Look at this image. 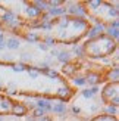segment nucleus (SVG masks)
<instances>
[{"mask_svg": "<svg viewBox=\"0 0 119 121\" xmlns=\"http://www.w3.org/2000/svg\"><path fill=\"white\" fill-rule=\"evenodd\" d=\"M91 27V22L82 15L62 13L50 21L49 37L53 44L75 46L88 37Z\"/></svg>", "mask_w": 119, "mask_h": 121, "instance_id": "obj_1", "label": "nucleus"}, {"mask_svg": "<svg viewBox=\"0 0 119 121\" xmlns=\"http://www.w3.org/2000/svg\"><path fill=\"white\" fill-rule=\"evenodd\" d=\"M78 4L81 6L82 13L96 21L100 27H118V8L112 6V3L103 0H90V2H81Z\"/></svg>", "mask_w": 119, "mask_h": 121, "instance_id": "obj_2", "label": "nucleus"}, {"mask_svg": "<svg viewBox=\"0 0 119 121\" xmlns=\"http://www.w3.org/2000/svg\"><path fill=\"white\" fill-rule=\"evenodd\" d=\"M118 50V40L107 33H102L96 37L87 39L81 46V52L87 59H104L112 56Z\"/></svg>", "mask_w": 119, "mask_h": 121, "instance_id": "obj_3", "label": "nucleus"}, {"mask_svg": "<svg viewBox=\"0 0 119 121\" xmlns=\"http://www.w3.org/2000/svg\"><path fill=\"white\" fill-rule=\"evenodd\" d=\"M15 4L18 8L12 13L19 19L21 24L35 25V24L43 22V18H44L43 8H40L35 2H19V3H15Z\"/></svg>", "mask_w": 119, "mask_h": 121, "instance_id": "obj_4", "label": "nucleus"}, {"mask_svg": "<svg viewBox=\"0 0 119 121\" xmlns=\"http://www.w3.org/2000/svg\"><path fill=\"white\" fill-rule=\"evenodd\" d=\"M28 112L27 105L12 99L10 96L0 93V117L3 115H25Z\"/></svg>", "mask_w": 119, "mask_h": 121, "instance_id": "obj_5", "label": "nucleus"}, {"mask_svg": "<svg viewBox=\"0 0 119 121\" xmlns=\"http://www.w3.org/2000/svg\"><path fill=\"white\" fill-rule=\"evenodd\" d=\"M102 102L107 106H115L118 108L119 105V81H109L103 87L100 93Z\"/></svg>", "mask_w": 119, "mask_h": 121, "instance_id": "obj_6", "label": "nucleus"}, {"mask_svg": "<svg viewBox=\"0 0 119 121\" xmlns=\"http://www.w3.org/2000/svg\"><path fill=\"white\" fill-rule=\"evenodd\" d=\"M90 121H118V117L116 115H112V114L103 112V114H99V115L93 117Z\"/></svg>", "mask_w": 119, "mask_h": 121, "instance_id": "obj_7", "label": "nucleus"}, {"mask_svg": "<svg viewBox=\"0 0 119 121\" xmlns=\"http://www.w3.org/2000/svg\"><path fill=\"white\" fill-rule=\"evenodd\" d=\"M6 47H8V49H10V50L18 49V47H19V40L15 39V37L8 39V40H6Z\"/></svg>", "mask_w": 119, "mask_h": 121, "instance_id": "obj_8", "label": "nucleus"}, {"mask_svg": "<svg viewBox=\"0 0 119 121\" xmlns=\"http://www.w3.org/2000/svg\"><path fill=\"white\" fill-rule=\"evenodd\" d=\"M69 55H71L69 52H63V50H60V52H57V55H56V56H57V59L60 60V62L66 64V62H69V58H71Z\"/></svg>", "mask_w": 119, "mask_h": 121, "instance_id": "obj_9", "label": "nucleus"}, {"mask_svg": "<svg viewBox=\"0 0 119 121\" xmlns=\"http://www.w3.org/2000/svg\"><path fill=\"white\" fill-rule=\"evenodd\" d=\"M94 95H97V87H91V89H85V90H82V96H84V98L91 99Z\"/></svg>", "mask_w": 119, "mask_h": 121, "instance_id": "obj_10", "label": "nucleus"}, {"mask_svg": "<svg viewBox=\"0 0 119 121\" xmlns=\"http://www.w3.org/2000/svg\"><path fill=\"white\" fill-rule=\"evenodd\" d=\"M37 121H53V118H52L50 115H43V117L37 118Z\"/></svg>", "mask_w": 119, "mask_h": 121, "instance_id": "obj_11", "label": "nucleus"}, {"mask_svg": "<svg viewBox=\"0 0 119 121\" xmlns=\"http://www.w3.org/2000/svg\"><path fill=\"white\" fill-rule=\"evenodd\" d=\"M69 121H84L82 118H78V117H74L72 120H69Z\"/></svg>", "mask_w": 119, "mask_h": 121, "instance_id": "obj_12", "label": "nucleus"}]
</instances>
